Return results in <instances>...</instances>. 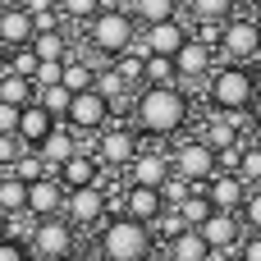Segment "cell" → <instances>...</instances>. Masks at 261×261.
<instances>
[{"instance_id": "e0dca14e", "label": "cell", "mask_w": 261, "mask_h": 261, "mask_svg": "<svg viewBox=\"0 0 261 261\" xmlns=\"http://www.w3.org/2000/svg\"><path fill=\"white\" fill-rule=\"evenodd\" d=\"M32 37H37V23H32V14L23 5L18 9H0V55L18 50V46H32Z\"/></svg>"}, {"instance_id": "7402d4cb", "label": "cell", "mask_w": 261, "mask_h": 261, "mask_svg": "<svg viewBox=\"0 0 261 261\" xmlns=\"http://www.w3.org/2000/svg\"><path fill=\"white\" fill-rule=\"evenodd\" d=\"M110 69H115V73H119V78H124V83L138 92V87H142V78H147V50L133 41L128 50H119V55L110 60Z\"/></svg>"}, {"instance_id": "b9f144b4", "label": "cell", "mask_w": 261, "mask_h": 261, "mask_svg": "<svg viewBox=\"0 0 261 261\" xmlns=\"http://www.w3.org/2000/svg\"><path fill=\"white\" fill-rule=\"evenodd\" d=\"M60 73H64V60H41L37 73H32V87H55Z\"/></svg>"}, {"instance_id": "8fae6325", "label": "cell", "mask_w": 261, "mask_h": 261, "mask_svg": "<svg viewBox=\"0 0 261 261\" xmlns=\"http://www.w3.org/2000/svg\"><path fill=\"white\" fill-rule=\"evenodd\" d=\"M193 37V28H188V18L179 14V18H165V23H151V28H138V46L147 50V55H179V46Z\"/></svg>"}, {"instance_id": "ac0fdd59", "label": "cell", "mask_w": 261, "mask_h": 261, "mask_svg": "<svg viewBox=\"0 0 261 261\" xmlns=\"http://www.w3.org/2000/svg\"><path fill=\"white\" fill-rule=\"evenodd\" d=\"M32 151H37V156H41L50 170H60V165H64L73 151H83V147H78V133H73L69 124H55V128H50V133H46V138H41Z\"/></svg>"}, {"instance_id": "8992f818", "label": "cell", "mask_w": 261, "mask_h": 261, "mask_svg": "<svg viewBox=\"0 0 261 261\" xmlns=\"http://www.w3.org/2000/svg\"><path fill=\"white\" fill-rule=\"evenodd\" d=\"M138 128H128V124H119V119H110L96 138H92V156H96V165L101 170H124L133 156H138Z\"/></svg>"}, {"instance_id": "484cf974", "label": "cell", "mask_w": 261, "mask_h": 261, "mask_svg": "<svg viewBox=\"0 0 261 261\" xmlns=\"http://www.w3.org/2000/svg\"><path fill=\"white\" fill-rule=\"evenodd\" d=\"M92 87H96V92H101V96L110 101V110H115V106H124V101H128V92H133V87H128V83H124V78H119V73L110 69V60H106V64L96 69Z\"/></svg>"}, {"instance_id": "d590c367", "label": "cell", "mask_w": 261, "mask_h": 261, "mask_svg": "<svg viewBox=\"0 0 261 261\" xmlns=\"http://www.w3.org/2000/svg\"><path fill=\"white\" fill-rule=\"evenodd\" d=\"M32 229H37V216H32V211H14V216H5V239L28 243V239H32Z\"/></svg>"}, {"instance_id": "9a60e30c", "label": "cell", "mask_w": 261, "mask_h": 261, "mask_svg": "<svg viewBox=\"0 0 261 261\" xmlns=\"http://www.w3.org/2000/svg\"><path fill=\"white\" fill-rule=\"evenodd\" d=\"M28 211L37 220H50V216H64V184L55 174H41L28 184Z\"/></svg>"}, {"instance_id": "7c38bea8", "label": "cell", "mask_w": 261, "mask_h": 261, "mask_svg": "<svg viewBox=\"0 0 261 261\" xmlns=\"http://www.w3.org/2000/svg\"><path fill=\"white\" fill-rule=\"evenodd\" d=\"M174 69H179V87L206 83V78H211V69H216V50L188 37V41L179 46V55H174Z\"/></svg>"}, {"instance_id": "d6986e66", "label": "cell", "mask_w": 261, "mask_h": 261, "mask_svg": "<svg viewBox=\"0 0 261 261\" xmlns=\"http://www.w3.org/2000/svg\"><path fill=\"white\" fill-rule=\"evenodd\" d=\"M119 211L133 216V220H142V225H151V220L165 211V197H161V188H138V184H128L124 197H119Z\"/></svg>"}, {"instance_id": "277c9868", "label": "cell", "mask_w": 261, "mask_h": 261, "mask_svg": "<svg viewBox=\"0 0 261 261\" xmlns=\"http://www.w3.org/2000/svg\"><path fill=\"white\" fill-rule=\"evenodd\" d=\"M156 248L151 229L133 216H106V229H101V261H147Z\"/></svg>"}, {"instance_id": "9c48e42d", "label": "cell", "mask_w": 261, "mask_h": 261, "mask_svg": "<svg viewBox=\"0 0 261 261\" xmlns=\"http://www.w3.org/2000/svg\"><path fill=\"white\" fill-rule=\"evenodd\" d=\"M170 170L179 174V179H188V184H206L220 165H216V151L202 142V138H188V142H179L174 151H170Z\"/></svg>"}, {"instance_id": "7a4b0ae2", "label": "cell", "mask_w": 261, "mask_h": 261, "mask_svg": "<svg viewBox=\"0 0 261 261\" xmlns=\"http://www.w3.org/2000/svg\"><path fill=\"white\" fill-rule=\"evenodd\" d=\"M257 87H261V78L252 64H216L211 78H206V101L220 115H248Z\"/></svg>"}, {"instance_id": "2e32d148", "label": "cell", "mask_w": 261, "mask_h": 261, "mask_svg": "<svg viewBox=\"0 0 261 261\" xmlns=\"http://www.w3.org/2000/svg\"><path fill=\"white\" fill-rule=\"evenodd\" d=\"M202 188H206V197H211L216 211H234V216H239V206H243V197H248V184H243L239 174H225V170H216Z\"/></svg>"}, {"instance_id": "4316f807", "label": "cell", "mask_w": 261, "mask_h": 261, "mask_svg": "<svg viewBox=\"0 0 261 261\" xmlns=\"http://www.w3.org/2000/svg\"><path fill=\"white\" fill-rule=\"evenodd\" d=\"M14 211H28V184L0 170V216H14Z\"/></svg>"}, {"instance_id": "9f6ffc18", "label": "cell", "mask_w": 261, "mask_h": 261, "mask_svg": "<svg viewBox=\"0 0 261 261\" xmlns=\"http://www.w3.org/2000/svg\"><path fill=\"white\" fill-rule=\"evenodd\" d=\"M257 69H261V60H257Z\"/></svg>"}, {"instance_id": "52a82bcc", "label": "cell", "mask_w": 261, "mask_h": 261, "mask_svg": "<svg viewBox=\"0 0 261 261\" xmlns=\"http://www.w3.org/2000/svg\"><path fill=\"white\" fill-rule=\"evenodd\" d=\"M73 243H78V229L64 216H50V220H37V229L28 239V252L37 261H60V257L73 252Z\"/></svg>"}, {"instance_id": "603a6c76", "label": "cell", "mask_w": 261, "mask_h": 261, "mask_svg": "<svg viewBox=\"0 0 261 261\" xmlns=\"http://www.w3.org/2000/svg\"><path fill=\"white\" fill-rule=\"evenodd\" d=\"M211 243L202 239V229H184L170 239V261H211Z\"/></svg>"}, {"instance_id": "8d00e7d4", "label": "cell", "mask_w": 261, "mask_h": 261, "mask_svg": "<svg viewBox=\"0 0 261 261\" xmlns=\"http://www.w3.org/2000/svg\"><path fill=\"white\" fill-rule=\"evenodd\" d=\"M248 188H261V147H243V156H239V170H234Z\"/></svg>"}, {"instance_id": "db71d44e", "label": "cell", "mask_w": 261, "mask_h": 261, "mask_svg": "<svg viewBox=\"0 0 261 261\" xmlns=\"http://www.w3.org/2000/svg\"><path fill=\"white\" fill-rule=\"evenodd\" d=\"M211 261H229V257H211Z\"/></svg>"}, {"instance_id": "6da1fadb", "label": "cell", "mask_w": 261, "mask_h": 261, "mask_svg": "<svg viewBox=\"0 0 261 261\" xmlns=\"http://www.w3.org/2000/svg\"><path fill=\"white\" fill-rule=\"evenodd\" d=\"M188 115H193V101H188V92L179 83H170V87H138V96H133V128L156 138V142L184 133Z\"/></svg>"}, {"instance_id": "f546056e", "label": "cell", "mask_w": 261, "mask_h": 261, "mask_svg": "<svg viewBox=\"0 0 261 261\" xmlns=\"http://www.w3.org/2000/svg\"><path fill=\"white\" fill-rule=\"evenodd\" d=\"M188 18H206V23H225L229 14H239V0H184Z\"/></svg>"}, {"instance_id": "f6af8a7d", "label": "cell", "mask_w": 261, "mask_h": 261, "mask_svg": "<svg viewBox=\"0 0 261 261\" xmlns=\"http://www.w3.org/2000/svg\"><path fill=\"white\" fill-rule=\"evenodd\" d=\"M239 261H261V234H243L239 239Z\"/></svg>"}, {"instance_id": "ee69618b", "label": "cell", "mask_w": 261, "mask_h": 261, "mask_svg": "<svg viewBox=\"0 0 261 261\" xmlns=\"http://www.w3.org/2000/svg\"><path fill=\"white\" fill-rule=\"evenodd\" d=\"M0 261H32V252H28V243H14L0 234Z\"/></svg>"}, {"instance_id": "816d5d0a", "label": "cell", "mask_w": 261, "mask_h": 261, "mask_svg": "<svg viewBox=\"0 0 261 261\" xmlns=\"http://www.w3.org/2000/svg\"><path fill=\"white\" fill-rule=\"evenodd\" d=\"M147 261H170V252H165V257H147Z\"/></svg>"}, {"instance_id": "5b68a950", "label": "cell", "mask_w": 261, "mask_h": 261, "mask_svg": "<svg viewBox=\"0 0 261 261\" xmlns=\"http://www.w3.org/2000/svg\"><path fill=\"white\" fill-rule=\"evenodd\" d=\"M261 60V28L257 14H229L220 46H216V64H257Z\"/></svg>"}, {"instance_id": "60d3db41", "label": "cell", "mask_w": 261, "mask_h": 261, "mask_svg": "<svg viewBox=\"0 0 261 261\" xmlns=\"http://www.w3.org/2000/svg\"><path fill=\"white\" fill-rule=\"evenodd\" d=\"M188 28H193V41H202V46H211V50L220 46V32H225V23H206V18H193Z\"/></svg>"}, {"instance_id": "d4e9b609", "label": "cell", "mask_w": 261, "mask_h": 261, "mask_svg": "<svg viewBox=\"0 0 261 261\" xmlns=\"http://www.w3.org/2000/svg\"><path fill=\"white\" fill-rule=\"evenodd\" d=\"M32 50H37V60H64L73 50V41H69L64 28H46V32L32 37Z\"/></svg>"}, {"instance_id": "ffe728a7", "label": "cell", "mask_w": 261, "mask_h": 261, "mask_svg": "<svg viewBox=\"0 0 261 261\" xmlns=\"http://www.w3.org/2000/svg\"><path fill=\"white\" fill-rule=\"evenodd\" d=\"M96 174H101V165H96V156L92 151H73L60 170H55V179L64 184V193H73V188H87V184H96Z\"/></svg>"}, {"instance_id": "f5cc1de1", "label": "cell", "mask_w": 261, "mask_h": 261, "mask_svg": "<svg viewBox=\"0 0 261 261\" xmlns=\"http://www.w3.org/2000/svg\"><path fill=\"white\" fill-rule=\"evenodd\" d=\"M0 73H5V55H0Z\"/></svg>"}, {"instance_id": "4dcf8cb0", "label": "cell", "mask_w": 261, "mask_h": 261, "mask_svg": "<svg viewBox=\"0 0 261 261\" xmlns=\"http://www.w3.org/2000/svg\"><path fill=\"white\" fill-rule=\"evenodd\" d=\"M69 101H73V92H69L64 83H55V87H37V106H41L50 119H64V115H69Z\"/></svg>"}, {"instance_id": "f35d334b", "label": "cell", "mask_w": 261, "mask_h": 261, "mask_svg": "<svg viewBox=\"0 0 261 261\" xmlns=\"http://www.w3.org/2000/svg\"><path fill=\"white\" fill-rule=\"evenodd\" d=\"M239 220H243L248 234H261V188H248V197L239 206Z\"/></svg>"}, {"instance_id": "bcb514c9", "label": "cell", "mask_w": 261, "mask_h": 261, "mask_svg": "<svg viewBox=\"0 0 261 261\" xmlns=\"http://www.w3.org/2000/svg\"><path fill=\"white\" fill-rule=\"evenodd\" d=\"M14 128H18V106L0 101V133H14Z\"/></svg>"}, {"instance_id": "c3c4849f", "label": "cell", "mask_w": 261, "mask_h": 261, "mask_svg": "<svg viewBox=\"0 0 261 261\" xmlns=\"http://www.w3.org/2000/svg\"><path fill=\"white\" fill-rule=\"evenodd\" d=\"M60 261H92V257H83V252H69V257H60Z\"/></svg>"}, {"instance_id": "3957f363", "label": "cell", "mask_w": 261, "mask_h": 261, "mask_svg": "<svg viewBox=\"0 0 261 261\" xmlns=\"http://www.w3.org/2000/svg\"><path fill=\"white\" fill-rule=\"evenodd\" d=\"M83 28H87V50L101 60H115L119 50H128L138 41V18L124 5H101Z\"/></svg>"}, {"instance_id": "d6a6232c", "label": "cell", "mask_w": 261, "mask_h": 261, "mask_svg": "<svg viewBox=\"0 0 261 261\" xmlns=\"http://www.w3.org/2000/svg\"><path fill=\"white\" fill-rule=\"evenodd\" d=\"M9 174H14V179H23V184H32V179H41V174H55V170H50V165H46V161H41L32 147H23V151H18V161L9 165Z\"/></svg>"}, {"instance_id": "30bf717a", "label": "cell", "mask_w": 261, "mask_h": 261, "mask_svg": "<svg viewBox=\"0 0 261 261\" xmlns=\"http://www.w3.org/2000/svg\"><path fill=\"white\" fill-rule=\"evenodd\" d=\"M110 216V197L101 193V184H87V188H73L64 193V220L73 229H92V225H106Z\"/></svg>"}, {"instance_id": "44dd1931", "label": "cell", "mask_w": 261, "mask_h": 261, "mask_svg": "<svg viewBox=\"0 0 261 261\" xmlns=\"http://www.w3.org/2000/svg\"><path fill=\"white\" fill-rule=\"evenodd\" d=\"M55 124H60V119H50V115L32 101V106H23V110H18V128H14V138H18L23 147H37V142H41Z\"/></svg>"}, {"instance_id": "f1b7e54d", "label": "cell", "mask_w": 261, "mask_h": 261, "mask_svg": "<svg viewBox=\"0 0 261 261\" xmlns=\"http://www.w3.org/2000/svg\"><path fill=\"white\" fill-rule=\"evenodd\" d=\"M174 211L184 216V225H188V229H197V225H202V220H206V216H211L216 206H211V197H206V188H193V193H188V197H184V202H179Z\"/></svg>"}, {"instance_id": "1f68e13d", "label": "cell", "mask_w": 261, "mask_h": 261, "mask_svg": "<svg viewBox=\"0 0 261 261\" xmlns=\"http://www.w3.org/2000/svg\"><path fill=\"white\" fill-rule=\"evenodd\" d=\"M170 83H179L174 60H170V55H147V78H142V87H170Z\"/></svg>"}, {"instance_id": "5bb4252c", "label": "cell", "mask_w": 261, "mask_h": 261, "mask_svg": "<svg viewBox=\"0 0 261 261\" xmlns=\"http://www.w3.org/2000/svg\"><path fill=\"white\" fill-rule=\"evenodd\" d=\"M197 229H202V239L211 243L216 257H229V252L239 248V239H243V220H239L234 211H211Z\"/></svg>"}, {"instance_id": "836d02e7", "label": "cell", "mask_w": 261, "mask_h": 261, "mask_svg": "<svg viewBox=\"0 0 261 261\" xmlns=\"http://www.w3.org/2000/svg\"><path fill=\"white\" fill-rule=\"evenodd\" d=\"M37 50L32 46H18V50H5V73H18V78H32L37 73Z\"/></svg>"}, {"instance_id": "74e56055", "label": "cell", "mask_w": 261, "mask_h": 261, "mask_svg": "<svg viewBox=\"0 0 261 261\" xmlns=\"http://www.w3.org/2000/svg\"><path fill=\"white\" fill-rule=\"evenodd\" d=\"M101 5H106V0H55L60 18H69V23H87V18H92Z\"/></svg>"}, {"instance_id": "ab89813d", "label": "cell", "mask_w": 261, "mask_h": 261, "mask_svg": "<svg viewBox=\"0 0 261 261\" xmlns=\"http://www.w3.org/2000/svg\"><path fill=\"white\" fill-rule=\"evenodd\" d=\"M193 188H197V184H188V179H179V174L170 170V179L161 184V197H165V206H179V202H184Z\"/></svg>"}, {"instance_id": "f907efd6", "label": "cell", "mask_w": 261, "mask_h": 261, "mask_svg": "<svg viewBox=\"0 0 261 261\" xmlns=\"http://www.w3.org/2000/svg\"><path fill=\"white\" fill-rule=\"evenodd\" d=\"M106 5H124V9H128V5H133V0H106Z\"/></svg>"}, {"instance_id": "681fc988", "label": "cell", "mask_w": 261, "mask_h": 261, "mask_svg": "<svg viewBox=\"0 0 261 261\" xmlns=\"http://www.w3.org/2000/svg\"><path fill=\"white\" fill-rule=\"evenodd\" d=\"M18 5H23V0H0V9H18Z\"/></svg>"}, {"instance_id": "83f0119b", "label": "cell", "mask_w": 261, "mask_h": 261, "mask_svg": "<svg viewBox=\"0 0 261 261\" xmlns=\"http://www.w3.org/2000/svg\"><path fill=\"white\" fill-rule=\"evenodd\" d=\"M0 101L5 106H32L37 101V87H32V78H18V73H0Z\"/></svg>"}, {"instance_id": "e575fe53", "label": "cell", "mask_w": 261, "mask_h": 261, "mask_svg": "<svg viewBox=\"0 0 261 261\" xmlns=\"http://www.w3.org/2000/svg\"><path fill=\"white\" fill-rule=\"evenodd\" d=\"M147 229H151V239H165V243H170V239H174V234H184L188 225H184V216H179L174 206H165V211H161V216H156Z\"/></svg>"}, {"instance_id": "11a10c76", "label": "cell", "mask_w": 261, "mask_h": 261, "mask_svg": "<svg viewBox=\"0 0 261 261\" xmlns=\"http://www.w3.org/2000/svg\"><path fill=\"white\" fill-rule=\"evenodd\" d=\"M257 28H261V14H257Z\"/></svg>"}, {"instance_id": "6f0895ef", "label": "cell", "mask_w": 261, "mask_h": 261, "mask_svg": "<svg viewBox=\"0 0 261 261\" xmlns=\"http://www.w3.org/2000/svg\"><path fill=\"white\" fill-rule=\"evenodd\" d=\"M32 261H37V257H32Z\"/></svg>"}, {"instance_id": "cb8c5ba5", "label": "cell", "mask_w": 261, "mask_h": 261, "mask_svg": "<svg viewBox=\"0 0 261 261\" xmlns=\"http://www.w3.org/2000/svg\"><path fill=\"white\" fill-rule=\"evenodd\" d=\"M184 0H133L128 14L138 18V28H151V23H165V18H179Z\"/></svg>"}, {"instance_id": "7dc6e473", "label": "cell", "mask_w": 261, "mask_h": 261, "mask_svg": "<svg viewBox=\"0 0 261 261\" xmlns=\"http://www.w3.org/2000/svg\"><path fill=\"white\" fill-rule=\"evenodd\" d=\"M248 119L257 124V133H261V87H257V96H252V106H248Z\"/></svg>"}, {"instance_id": "7bdbcfd3", "label": "cell", "mask_w": 261, "mask_h": 261, "mask_svg": "<svg viewBox=\"0 0 261 261\" xmlns=\"http://www.w3.org/2000/svg\"><path fill=\"white\" fill-rule=\"evenodd\" d=\"M18 151H23V142H18L14 133H0V170H9V165L18 161Z\"/></svg>"}, {"instance_id": "ba28073f", "label": "cell", "mask_w": 261, "mask_h": 261, "mask_svg": "<svg viewBox=\"0 0 261 261\" xmlns=\"http://www.w3.org/2000/svg\"><path fill=\"white\" fill-rule=\"evenodd\" d=\"M110 119H115L110 101H106L96 87H87V92H73V101H69V115H64L60 124H69L73 133H101Z\"/></svg>"}, {"instance_id": "4fadbf2b", "label": "cell", "mask_w": 261, "mask_h": 261, "mask_svg": "<svg viewBox=\"0 0 261 261\" xmlns=\"http://www.w3.org/2000/svg\"><path fill=\"white\" fill-rule=\"evenodd\" d=\"M124 170H128V184H138V188H161V184L170 179V151H161V147H138V156H133Z\"/></svg>"}]
</instances>
